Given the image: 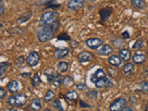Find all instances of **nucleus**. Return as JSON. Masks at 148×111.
Returning <instances> with one entry per match:
<instances>
[{
  "label": "nucleus",
  "mask_w": 148,
  "mask_h": 111,
  "mask_svg": "<svg viewBox=\"0 0 148 111\" xmlns=\"http://www.w3.org/2000/svg\"><path fill=\"white\" fill-rule=\"evenodd\" d=\"M69 54V48L64 47V48H57L54 52V56L57 59H63Z\"/></svg>",
  "instance_id": "9d476101"
},
{
  "label": "nucleus",
  "mask_w": 148,
  "mask_h": 111,
  "mask_svg": "<svg viewBox=\"0 0 148 111\" xmlns=\"http://www.w3.org/2000/svg\"><path fill=\"white\" fill-rule=\"evenodd\" d=\"M127 100L123 98V97H119V98L115 99L114 102L110 104L109 106V110L111 111H121L122 108L126 106Z\"/></svg>",
  "instance_id": "20e7f679"
},
{
  "label": "nucleus",
  "mask_w": 148,
  "mask_h": 111,
  "mask_svg": "<svg viewBox=\"0 0 148 111\" xmlns=\"http://www.w3.org/2000/svg\"><path fill=\"white\" fill-rule=\"evenodd\" d=\"M113 52L112 46L109 45H102V47L97 49V54L100 56H108Z\"/></svg>",
  "instance_id": "dca6fc26"
},
{
  "label": "nucleus",
  "mask_w": 148,
  "mask_h": 111,
  "mask_svg": "<svg viewBox=\"0 0 148 111\" xmlns=\"http://www.w3.org/2000/svg\"><path fill=\"white\" fill-rule=\"evenodd\" d=\"M122 61L123 60L120 58L119 56L118 55H112L111 57L108 58V63L111 65V66L119 68L122 65Z\"/></svg>",
  "instance_id": "4468645a"
},
{
  "label": "nucleus",
  "mask_w": 148,
  "mask_h": 111,
  "mask_svg": "<svg viewBox=\"0 0 148 111\" xmlns=\"http://www.w3.org/2000/svg\"><path fill=\"white\" fill-rule=\"evenodd\" d=\"M65 98L69 101H76L79 98V95L75 91H69L65 95Z\"/></svg>",
  "instance_id": "a878e982"
},
{
  "label": "nucleus",
  "mask_w": 148,
  "mask_h": 111,
  "mask_svg": "<svg viewBox=\"0 0 148 111\" xmlns=\"http://www.w3.org/2000/svg\"><path fill=\"white\" fill-rule=\"evenodd\" d=\"M132 60H133V63H135V64H143L145 62L146 57H145V55L143 53H135L132 57Z\"/></svg>",
  "instance_id": "a211bd4d"
},
{
  "label": "nucleus",
  "mask_w": 148,
  "mask_h": 111,
  "mask_svg": "<svg viewBox=\"0 0 148 111\" xmlns=\"http://www.w3.org/2000/svg\"><path fill=\"white\" fill-rule=\"evenodd\" d=\"M110 1H115V0H110Z\"/></svg>",
  "instance_id": "09e8293b"
},
{
  "label": "nucleus",
  "mask_w": 148,
  "mask_h": 111,
  "mask_svg": "<svg viewBox=\"0 0 148 111\" xmlns=\"http://www.w3.org/2000/svg\"><path fill=\"white\" fill-rule=\"evenodd\" d=\"M122 36L124 37V38H126V39H129L130 38V34H129V32L126 31V32H122Z\"/></svg>",
  "instance_id": "79ce46f5"
},
{
  "label": "nucleus",
  "mask_w": 148,
  "mask_h": 111,
  "mask_svg": "<svg viewBox=\"0 0 148 111\" xmlns=\"http://www.w3.org/2000/svg\"><path fill=\"white\" fill-rule=\"evenodd\" d=\"M6 95H7V92H6V90H5L4 88L0 87V99H3L4 97H6Z\"/></svg>",
  "instance_id": "c9c22d12"
},
{
  "label": "nucleus",
  "mask_w": 148,
  "mask_h": 111,
  "mask_svg": "<svg viewBox=\"0 0 148 111\" xmlns=\"http://www.w3.org/2000/svg\"><path fill=\"white\" fill-rule=\"evenodd\" d=\"M27 100L28 98L24 94H17L9 97L8 99V104L9 106H16V108H21L26 105Z\"/></svg>",
  "instance_id": "f03ea898"
},
{
  "label": "nucleus",
  "mask_w": 148,
  "mask_h": 111,
  "mask_svg": "<svg viewBox=\"0 0 148 111\" xmlns=\"http://www.w3.org/2000/svg\"><path fill=\"white\" fill-rule=\"evenodd\" d=\"M78 59H79V61H80V63L86 64L88 62H90L92 59V55L90 52H88V51H82V52H81L80 55L78 56Z\"/></svg>",
  "instance_id": "1a4fd4ad"
},
{
  "label": "nucleus",
  "mask_w": 148,
  "mask_h": 111,
  "mask_svg": "<svg viewBox=\"0 0 148 111\" xmlns=\"http://www.w3.org/2000/svg\"><path fill=\"white\" fill-rule=\"evenodd\" d=\"M24 63H26V59L22 57V56H21V57L17 58L15 60H14V65H15L16 67L18 68H21L24 66Z\"/></svg>",
  "instance_id": "c756f323"
},
{
  "label": "nucleus",
  "mask_w": 148,
  "mask_h": 111,
  "mask_svg": "<svg viewBox=\"0 0 148 111\" xmlns=\"http://www.w3.org/2000/svg\"><path fill=\"white\" fill-rule=\"evenodd\" d=\"M55 96H56V94L53 90H48L46 92V94L44 96V101L45 103H49V102L53 101L55 99Z\"/></svg>",
  "instance_id": "5701e85b"
},
{
  "label": "nucleus",
  "mask_w": 148,
  "mask_h": 111,
  "mask_svg": "<svg viewBox=\"0 0 148 111\" xmlns=\"http://www.w3.org/2000/svg\"><path fill=\"white\" fill-rule=\"evenodd\" d=\"M58 40H59V41H69L71 40V36H69L67 32H63V34H59L58 36Z\"/></svg>",
  "instance_id": "473e14b6"
},
{
  "label": "nucleus",
  "mask_w": 148,
  "mask_h": 111,
  "mask_svg": "<svg viewBox=\"0 0 148 111\" xmlns=\"http://www.w3.org/2000/svg\"><path fill=\"white\" fill-rule=\"evenodd\" d=\"M147 18H148V17H147Z\"/></svg>",
  "instance_id": "3c124183"
},
{
  "label": "nucleus",
  "mask_w": 148,
  "mask_h": 111,
  "mask_svg": "<svg viewBox=\"0 0 148 111\" xmlns=\"http://www.w3.org/2000/svg\"><path fill=\"white\" fill-rule=\"evenodd\" d=\"M140 87H141L142 91L145 92H148V81L142 82L140 83Z\"/></svg>",
  "instance_id": "f704fd0d"
},
{
  "label": "nucleus",
  "mask_w": 148,
  "mask_h": 111,
  "mask_svg": "<svg viewBox=\"0 0 148 111\" xmlns=\"http://www.w3.org/2000/svg\"><path fill=\"white\" fill-rule=\"evenodd\" d=\"M52 1H54V0H39V4L42 5V6H44V5H47Z\"/></svg>",
  "instance_id": "4c0bfd02"
},
{
  "label": "nucleus",
  "mask_w": 148,
  "mask_h": 111,
  "mask_svg": "<svg viewBox=\"0 0 148 111\" xmlns=\"http://www.w3.org/2000/svg\"><path fill=\"white\" fill-rule=\"evenodd\" d=\"M111 14H112V8H108V7H106L104 8L100 9L99 11V15H100V18L102 21H106L110 18Z\"/></svg>",
  "instance_id": "ddd939ff"
},
{
  "label": "nucleus",
  "mask_w": 148,
  "mask_h": 111,
  "mask_svg": "<svg viewBox=\"0 0 148 111\" xmlns=\"http://www.w3.org/2000/svg\"><path fill=\"white\" fill-rule=\"evenodd\" d=\"M143 45V41L142 39H139V40L135 41V43L132 45V48L133 49H139V48L142 47Z\"/></svg>",
  "instance_id": "72a5a7b5"
},
{
  "label": "nucleus",
  "mask_w": 148,
  "mask_h": 111,
  "mask_svg": "<svg viewBox=\"0 0 148 111\" xmlns=\"http://www.w3.org/2000/svg\"><path fill=\"white\" fill-rule=\"evenodd\" d=\"M58 13L57 11H55V10L46 11L41 16L40 24L42 26L49 25L51 23L55 22L56 21H58Z\"/></svg>",
  "instance_id": "7ed1b4c3"
},
{
  "label": "nucleus",
  "mask_w": 148,
  "mask_h": 111,
  "mask_svg": "<svg viewBox=\"0 0 148 111\" xmlns=\"http://www.w3.org/2000/svg\"><path fill=\"white\" fill-rule=\"evenodd\" d=\"M87 1H89L90 3H94V2L97 1V0H87Z\"/></svg>",
  "instance_id": "a18cd8bd"
},
{
  "label": "nucleus",
  "mask_w": 148,
  "mask_h": 111,
  "mask_svg": "<svg viewBox=\"0 0 148 111\" xmlns=\"http://www.w3.org/2000/svg\"><path fill=\"white\" fill-rule=\"evenodd\" d=\"M58 27H59V23L58 21H56L55 22L51 23L49 25L43 26L37 32L38 40L41 43H46V42H48L50 39H52L54 34L58 31Z\"/></svg>",
  "instance_id": "f257e3e1"
},
{
  "label": "nucleus",
  "mask_w": 148,
  "mask_h": 111,
  "mask_svg": "<svg viewBox=\"0 0 148 111\" xmlns=\"http://www.w3.org/2000/svg\"><path fill=\"white\" fill-rule=\"evenodd\" d=\"M113 82L111 81V79L106 77V78H103V79H100V80L96 81L95 82V85L96 88H109V87H112L113 86Z\"/></svg>",
  "instance_id": "423d86ee"
},
{
  "label": "nucleus",
  "mask_w": 148,
  "mask_h": 111,
  "mask_svg": "<svg viewBox=\"0 0 148 111\" xmlns=\"http://www.w3.org/2000/svg\"><path fill=\"white\" fill-rule=\"evenodd\" d=\"M106 77H108V76H106V73L104 71V69H96L95 72L92 75V77H91V82L95 83L96 81L100 80V79L106 78Z\"/></svg>",
  "instance_id": "2eb2a0df"
},
{
  "label": "nucleus",
  "mask_w": 148,
  "mask_h": 111,
  "mask_svg": "<svg viewBox=\"0 0 148 111\" xmlns=\"http://www.w3.org/2000/svg\"><path fill=\"white\" fill-rule=\"evenodd\" d=\"M86 96L90 99H96L97 96H98V92L95 90H91L86 92Z\"/></svg>",
  "instance_id": "2f4dec72"
},
{
  "label": "nucleus",
  "mask_w": 148,
  "mask_h": 111,
  "mask_svg": "<svg viewBox=\"0 0 148 111\" xmlns=\"http://www.w3.org/2000/svg\"><path fill=\"white\" fill-rule=\"evenodd\" d=\"M44 75L46 77V80H47L48 82H52L55 76H56V74H55V71L53 69H47L45 71Z\"/></svg>",
  "instance_id": "412c9836"
},
{
  "label": "nucleus",
  "mask_w": 148,
  "mask_h": 111,
  "mask_svg": "<svg viewBox=\"0 0 148 111\" xmlns=\"http://www.w3.org/2000/svg\"><path fill=\"white\" fill-rule=\"evenodd\" d=\"M4 13H5V7H4V5L0 2V16H2Z\"/></svg>",
  "instance_id": "58836bf2"
},
{
  "label": "nucleus",
  "mask_w": 148,
  "mask_h": 111,
  "mask_svg": "<svg viewBox=\"0 0 148 111\" xmlns=\"http://www.w3.org/2000/svg\"><path fill=\"white\" fill-rule=\"evenodd\" d=\"M130 103H132V104H135V103H136L135 97H134V96H131V97H130Z\"/></svg>",
  "instance_id": "c03bdc74"
},
{
  "label": "nucleus",
  "mask_w": 148,
  "mask_h": 111,
  "mask_svg": "<svg viewBox=\"0 0 148 111\" xmlns=\"http://www.w3.org/2000/svg\"><path fill=\"white\" fill-rule=\"evenodd\" d=\"M32 11L31 10H28L26 11L24 14H22V15L18 18L17 20V22L18 23V24H22V23H24L26 21H28L30 20V18H32Z\"/></svg>",
  "instance_id": "6ab92c4d"
},
{
  "label": "nucleus",
  "mask_w": 148,
  "mask_h": 111,
  "mask_svg": "<svg viewBox=\"0 0 148 111\" xmlns=\"http://www.w3.org/2000/svg\"><path fill=\"white\" fill-rule=\"evenodd\" d=\"M73 83H74V81H73V79L71 76L67 75L66 77H64V79H63V84L65 86L71 87V86L73 85Z\"/></svg>",
  "instance_id": "7c9ffc66"
},
{
  "label": "nucleus",
  "mask_w": 148,
  "mask_h": 111,
  "mask_svg": "<svg viewBox=\"0 0 148 111\" xmlns=\"http://www.w3.org/2000/svg\"><path fill=\"white\" fill-rule=\"evenodd\" d=\"M69 69V63L66 61H60L58 64V73H65L67 72Z\"/></svg>",
  "instance_id": "b1692460"
},
{
  "label": "nucleus",
  "mask_w": 148,
  "mask_h": 111,
  "mask_svg": "<svg viewBox=\"0 0 148 111\" xmlns=\"http://www.w3.org/2000/svg\"><path fill=\"white\" fill-rule=\"evenodd\" d=\"M32 75V73L31 72H26V73H21V76L23 78H30Z\"/></svg>",
  "instance_id": "37998d69"
},
{
  "label": "nucleus",
  "mask_w": 148,
  "mask_h": 111,
  "mask_svg": "<svg viewBox=\"0 0 148 111\" xmlns=\"http://www.w3.org/2000/svg\"><path fill=\"white\" fill-rule=\"evenodd\" d=\"M52 83L55 88H58L59 86H61V84L63 83V77L61 76V73H58V75L55 76Z\"/></svg>",
  "instance_id": "4be33fe9"
},
{
  "label": "nucleus",
  "mask_w": 148,
  "mask_h": 111,
  "mask_svg": "<svg viewBox=\"0 0 148 111\" xmlns=\"http://www.w3.org/2000/svg\"><path fill=\"white\" fill-rule=\"evenodd\" d=\"M1 1H2V0H0V2H1Z\"/></svg>",
  "instance_id": "8fccbe9b"
},
{
  "label": "nucleus",
  "mask_w": 148,
  "mask_h": 111,
  "mask_svg": "<svg viewBox=\"0 0 148 111\" xmlns=\"http://www.w3.org/2000/svg\"><path fill=\"white\" fill-rule=\"evenodd\" d=\"M85 5V0H69L68 3V8L71 10H78L82 8Z\"/></svg>",
  "instance_id": "0eeeda50"
},
{
  "label": "nucleus",
  "mask_w": 148,
  "mask_h": 111,
  "mask_svg": "<svg viewBox=\"0 0 148 111\" xmlns=\"http://www.w3.org/2000/svg\"><path fill=\"white\" fill-rule=\"evenodd\" d=\"M52 106L56 109V110H58V111H63L64 108L62 106V103L60 99H54L52 102Z\"/></svg>",
  "instance_id": "c85d7f7f"
},
{
  "label": "nucleus",
  "mask_w": 148,
  "mask_h": 111,
  "mask_svg": "<svg viewBox=\"0 0 148 111\" xmlns=\"http://www.w3.org/2000/svg\"><path fill=\"white\" fill-rule=\"evenodd\" d=\"M119 55L123 61H129V60L132 58V52H131V50L128 48H123L121 50H119Z\"/></svg>",
  "instance_id": "f3484780"
},
{
  "label": "nucleus",
  "mask_w": 148,
  "mask_h": 111,
  "mask_svg": "<svg viewBox=\"0 0 148 111\" xmlns=\"http://www.w3.org/2000/svg\"><path fill=\"white\" fill-rule=\"evenodd\" d=\"M145 110H146V111H148V104H147V105H146V106H145Z\"/></svg>",
  "instance_id": "49530a36"
},
{
  "label": "nucleus",
  "mask_w": 148,
  "mask_h": 111,
  "mask_svg": "<svg viewBox=\"0 0 148 111\" xmlns=\"http://www.w3.org/2000/svg\"><path fill=\"white\" fill-rule=\"evenodd\" d=\"M31 83H32V85L34 86V87L39 86V85L41 84V83H42V80H41V78H40V76H39V74H38V73L34 74V76L32 78Z\"/></svg>",
  "instance_id": "cd10ccee"
},
{
  "label": "nucleus",
  "mask_w": 148,
  "mask_h": 111,
  "mask_svg": "<svg viewBox=\"0 0 148 111\" xmlns=\"http://www.w3.org/2000/svg\"><path fill=\"white\" fill-rule=\"evenodd\" d=\"M42 108V103H41V100L39 98H34L32 99L31 104H30V109L32 110H34V111H37V110H40Z\"/></svg>",
  "instance_id": "aec40b11"
},
{
  "label": "nucleus",
  "mask_w": 148,
  "mask_h": 111,
  "mask_svg": "<svg viewBox=\"0 0 148 111\" xmlns=\"http://www.w3.org/2000/svg\"><path fill=\"white\" fill-rule=\"evenodd\" d=\"M132 6L137 9H142L145 6V0H132Z\"/></svg>",
  "instance_id": "393cba45"
},
{
  "label": "nucleus",
  "mask_w": 148,
  "mask_h": 111,
  "mask_svg": "<svg viewBox=\"0 0 148 111\" xmlns=\"http://www.w3.org/2000/svg\"><path fill=\"white\" fill-rule=\"evenodd\" d=\"M121 111H133V108H131V106H125L124 108H122Z\"/></svg>",
  "instance_id": "a19ab883"
},
{
  "label": "nucleus",
  "mask_w": 148,
  "mask_h": 111,
  "mask_svg": "<svg viewBox=\"0 0 148 111\" xmlns=\"http://www.w3.org/2000/svg\"><path fill=\"white\" fill-rule=\"evenodd\" d=\"M80 105H81L82 108H90V106H91L90 105L86 104L85 102H83V101H81V102H80Z\"/></svg>",
  "instance_id": "ea45409f"
},
{
  "label": "nucleus",
  "mask_w": 148,
  "mask_h": 111,
  "mask_svg": "<svg viewBox=\"0 0 148 111\" xmlns=\"http://www.w3.org/2000/svg\"><path fill=\"white\" fill-rule=\"evenodd\" d=\"M39 62H40V55L36 51H32L26 58V63L30 67H35L39 64Z\"/></svg>",
  "instance_id": "39448f33"
},
{
  "label": "nucleus",
  "mask_w": 148,
  "mask_h": 111,
  "mask_svg": "<svg viewBox=\"0 0 148 111\" xmlns=\"http://www.w3.org/2000/svg\"><path fill=\"white\" fill-rule=\"evenodd\" d=\"M77 88L79 90H84L87 88V85L85 84V83H79V84L77 85Z\"/></svg>",
  "instance_id": "e433bc0d"
},
{
  "label": "nucleus",
  "mask_w": 148,
  "mask_h": 111,
  "mask_svg": "<svg viewBox=\"0 0 148 111\" xmlns=\"http://www.w3.org/2000/svg\"><path fill=\"white\" fill-rule=\"evenodd\" d=\"M135 71V66L132 63H126L122 68V73L124 76L131 77Z\"/></svg>",
  "instance_id": "9b49d317"
},
{
  "label": "nucleus",
  "mask_w": 148,
  "mask_h": 111,
  "mask_svg": "<svg viewBox=\"0 0 148 111\" xmlns=\"http://www.w3.org/2000/svg\"><path fill=\"white\" fill-rule=\"evenodd\" d=\"M8 68H9L8 62H0V78L3 77L7 73Z\"/></svg>",
  "instance_id": "bb28decb"
},
{
  "label": "nucleus",
  "mask_w": 148,
  "mask_h": 111,
  "mask_svg": "<svg viewBox=\"0 0 148 111\" xmlns=\"http://www.w3.org/2000/svg\"><path fill=\"white\" fill-rule=\"evenodd\" d=\"M1 27H2V24H1V23H0V29H1Z\"/></svg>",
  "instance_id": "de8ad7c7"
},
{
  "label": "nucleus",
  "mask_w": 148,
  "mask_h": 111,
  "mask_svg": "<svg viewBox=\"0 0 148 111\" xmlns=\"http://www.w3.org/2000/svg\"><path fill=\"white\" fill-rule=\"evenodd\" d=\"M8 90L11 94H16L21 90V83L17 80H12L8 83Z\"/></svg>",
  "instance_id": "f8f14e48"
},
{
  "label": "nucleus",
  "mask_w": 148,
  "mask_h": 111,
  "mask_svg": "<svg viewBox=\"0 0 148 111\" xmlns=\"http://www.w3.org/2000/svg\"><path fill=\"white\" fill-rule=\"evenodd\" d=\"M85 44L91 49H97L103 45V42L99 38H90L85 41Z\"/></svg>",
  "instance_id": "6e6552de"
}]
</instances>
